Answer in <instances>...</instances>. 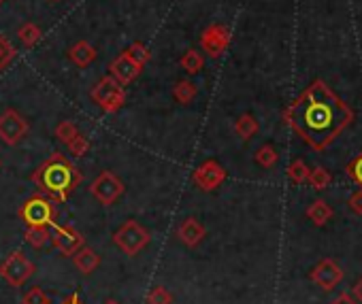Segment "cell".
I'll return each instance as SVG.
<instances>
[{
  "instance_id": "obj_1",
  "label": "cell",
  "mask_w": 362,
  "mask_h": 304,
  "mask_svg": "<svg viewBox=\"0 0 362 304\" xmlns=\"http://www.w3.org/2000/svg\"><path fill=\"white\" fill-rule=\"evenodd\" d=\"M284 122L311 149L324 151L354 122V111L318 79L284 111Z\"/></svg>"
},
{
  "instance_id": "obj_2",
  "label": "cell",
  "mask_w": 362,
  "mask_h": 304,
  "mask_svg": "<svg viewBox=\"0 0 362 304\" xmlns=\"http://www.w3.org/2000/svg\"><path fill=\"white\" fill-rule=\"evenodd\" d=\"M30 181L47 198L64 202L81 185L83 177L75 164H71L62 153H54L30 175Z\"/></svg>"
},
{
  "instance_id": "obj_3",
  "label": "cell",
  "mask_w": 362,
  "mask_h": 304,
  "mask_svg": "<svg viewBox=\"0 0 362 304\" xmlns=\"http://www.w3.org/2000/svg\"><path fill=\"white\" fill-rule=\"evenodd\" d=\"M151 241V234L145 226H141L137 219H128L124 221L116 234H113V245H116L124 255L134 257L139 255Z\"/></svg>"
},
{
  "instance_id": "obj_4",
  "label": "cell",
  "mask_w": 362,
  "mask_h": 304,
  "mask_svg": "<svg viewBox=\"0 0 362 304\" xmlns=\"http://www.w3.org/2000/svg\"><path fill=\"white\" fill-rule=\"evenodd\" d=\"M36 272V266L30 262V257L24 251H11L3 264H0V276L7 281V285L19 290L26 285V281Z\"/></svg>"
},
{
  "instance_id": "obj_5",
  "label": "cell",
  "mask_w": 362,
  "mask_h": 304,
  "mask_svg": "<svg viewBox=\"0 0 362 304\" xmlns=\"http://www.w3.org/2000/svg\"><path fill=\"white\" fill-rule=\"evenodd\" d=\"M89 96H92V100H94L105 113H118V111L124 107V102H126L124 85H120L111 75H109V77H103V79L92 87V91H89Z\"/></svg>"
},
{
  "instance_id": "obj_6",
  "label": "cell",
  "mask_w": 362,
  "mask_h": 304,
  "mask_svg": "<svg viewBox=\"0 0 362 304\" xmlns=\"http://www.w3.org/2000/svg\"><path fill=\"white\" fill-rule=\"evenodd\" d=\"M126 192L124 181L113 173V171H103L92 183H89V194H92L103 206L116 204L118 198H122Z\"/></svg>"
},
{
  "instance_id": "obj_7",
  "label": "cell",
  "mask_w": 362,
  "mask_h": 304,
  "mask_svg": "<svg viewBox=\"0 0 362 304\" xmlns=\"http://www.w3.org/2000/svg\"><path fill=\"white\" fill-rule=\"evenodd\" d=\"M19 219L26 226H52L56 224V208L50 198L32 196L19 206Z\"/></svg>"
},
{
  "instance_id": "obj_8",
  "label": "cell",
  "mask_w": 362,
  "mask_h": 304,
  "mask_svg": "<svg viewBox=\"0 0 362 304\" xmlns=\"http://www.w3.org/2000/svg\"><path fill=\"white\" fill-rule=\"evenodd\" d=\"M30 132V124L24 115H19L15 109H7L0 115V140L5 145L15 147L24 140Z\"/></svg>"
},
{
  "instance_id": "obj_9",
  "label": "cell",
  "mask_w": 362,
  "mask_h": 304,
  "mask_svg": "<svg viewBox=\"0 0 362 304\" xmlns=\"http://www.w3.org/2000/svg\"><path fill=\"white\" fill-rule=\"evenodd\" d=\"M52 230V241L54 247L64 255V257H73L75 251H79L83 247V237L81 232L75 230L73 226H58V224H52L50 226Z\"/></svg>"
},
{
  "instance_id": "obj_10",
  "label": "cell",
  "mask_w": 362,
  "mask_h": 304,
  "mask_svg": "<svg viewBox=\"0 0 362 304\" xmlns=\"http://www.w3.org/2000/svg\"><path fill=\"white\" fill-rule=\"evenodd\" d=\"M231 43V30L224 23H211V26L200 34V47L209 58H220Z\"/></svg>"
},
{
  "instance_id": "obj_11",
  "label": "cell",
  "mask_w": 362,
  "mask_h": 304,
  "mask_svg": "<svg viewBox=\"0 0 362 304\" xmlns=\"http://www.w3.org/2000/svg\"><path fill=\"white\" fill-rule=\"evenodd\" d=\"M192 181L196 183L198 190L213 192V190H217V187L226 181V171H224V166H222L220 162L207 160V162H202L200 166L194 171Z\"/></svg>"
},
{
  "instance_id": "obj_12",
  "label": "cell",
  "mask_w": 362,
  "mask_h": 304,
  "mask_svg": "<svg viewBox=\"0 0 362 304\" xmlns=\"http://www.w3.org/2000/svg\"><path fill=\"white\" fill-rule=\"evenodd\" d=\"M311 281L320 290L330 292L343 281V270L337 262H332V260H328V257H326V260H322L318 266L311 270Z\"/></svg>"
},
{
  "instance_id": "obj_13",
  "label": "cell",
  "mask_w": 362,
  "mask_h": 304,
  "mask_svg": "<svg viewBox=\"0 0 362 304\" xmlns=\"http://www.w3.org/2000/svg\"><path fill=\"white\" fill-rule=\"evenodd\" d=\"M205 237H207V230L196 217L184 219L177 228V239L184 243L188 249H196L202 241H205Z\"/></svg>"
},
{
  "instance_id": "obj_14",
  "label": "cell",
  "mask_w": 362,
  "mask_h": 304,
  "mask_svg": "<svg viewBox=\"0 0 362 304\" xmlns=\"http://www.w3.org/2000/svg\"><path fill=\"white\" fill-rule=\"evenodd\" d=\"M109 70H111V77L116 79L120 85H128L130 81H134L139 75H141V66H137L134 64L128 56H118L116 60L111 62V66H109Z\"/></svg>"
},
{
  "instance_id": "obj_15",
  "label": "cell",
  "mask_w": 362,
  "mask_h": 304,
  "mask_svg": "<svg viewBox=\"0 0 362 304\" xmlns=\"http://www.w3.org/2000/svg\"><path fill=\"white\" fill-rule=\"evenodd\" d=\"M73 264L81 274H92L98 266H100V255L92 249V247H81L79 251H75L73 255Z\"/></svg>"
},
{
  "instance_id": "obj_16",
  "label": "cell",
  "mask_w": 362,
  "mask_h": 304,
  "mask_svg": "<svg viewBox=\"0 0 362 304\" xmlns=\"http://www.w3.org/2000/svg\"><path fill=\"white\" fill-rule=\"evenodd\" d=\"M69 58L75 66L79 68H87L96 60V50L87 41H77L71 50H69Z\"/></svg>"
},
{
  "instance_id": "obj_17",
  "label": "cell",
  "mask_w": 362,
  "mask_h": 304,
  "mask_svg": "<svg viewBox=\"0 0 362 304\" xmlns=\"http://www.w3.org/2000/svg\"><path fill=\"white\" fill-rule=\"evenodd\" d=\"M24 241L32 249H43L52 241V230H50V226H26Z\"/></svg>"
},
{
  "instance_id": "obj_18",
  "label": "cell",
  "mask_w": 362,
  "mask_h": 304,
  "mask_svg": "<svg viewBox=\"0 0 362 304\" xmlns=\"http://www.w3.org/2000/svg\"><path fill=\"white\" fill-rule=\"evenodd\" d=\"M258 130H260V124H258L256 117H254V115H250V113L241 115L239 120L235 122V134H237V136H241L243 140H250L252 136H256V134H258Z\"/></svg>"
},
{
  "instance_id": "obj_19",
  "label": "cell",
  "mask_w": 362,
  "mask_h": 304,
  "mask_svg": "<svg viewBox=\"0 0 362 304\" xmlns=\"http://www.w3.org/2000/svg\"><path fill=\"white\" fill-rule=\"evenodd\" d=\"M307 217L318 226V228H322V226H326V221L332 217V208L324 202V200H315V202H311L309 204V208H307Z\"/></svg>"
},
{
  "instance_id": "obj_20",
  "label": "cell",
  "mask_w": 362,
  "mask_h": 304,
  "mask_svg": "<svg viewBox=\"0 0 362 304\" xmlns=\"http://www.w3.org/2000/svg\"><path fill=\"white\" fill-rule=\"evenodd\" d=\"M173 96H175V100H177L179 105H190V102H194V98L198 96V87H196L192 81L184 79V81H179V83L173 87Z\"/></svg>"
},
{
  "instance_id": "obj_21",
  "label": "cell",
  "mask_w": 362,
  "mask_h": 304,
  "mask_svg": "<svg viewBox=\"0 0 362 304\" xmlns=\"http://www.w3.org/2000/svg\"><path fill=\"white\" fill-rule=\"evenodd\" d=\"M202 66H205V58H202V54L196 52V50H190V52H186L184 56H181V68H184L188 75L200 73Z\"/></svg>"
},
{
  "instance_id": "obj_22",
  "label": "cell",
  "mask_w": 362,
  "mask_h": 304,
  "mask_svg": "<svg viewBox=\"0 0 362 304\" xmlns=\"http://www.w3.org/2000/svg\"><path fill=\"white\" fill-rule=\"evenodd\" d=\"M17 39L26 47H34L41 41V28L36 26V23L28 21V23H24V26L17 28Z\"/></svg>"
},
{
  "instance_id": "obj_23",
  "label": "cell",
  "mask_w": 362,
  "mask_h": 304,
  "mask_svg": "<svg viewBox=\"0 0 362 304\" xmlns=\"http://www.w3.org/2000/svg\"><path fill=\"white\" fill-rule=\"evenodd\" d=\"M124 56H128L134 64L141 66V68L151 60V54H149V50H147L143 43H132L128 50L124 52Z\"/></svg>"
},
{
  "instance_id": "obj_24",
  "label": "cell",
  "mask_w": 362,
  "mask_h": 304,
  "mask_svg": "<svg viewBox=\"0 0 362 304\" xmlns=\"http://www.w3.org/2000/svg\"><path fill=\"white\" fill-rule=\"evenodd\" d=\"M307 181H309V185L313 187L315 192H322V190H326V187L330 185V173H328L326 169L318 166V169L309 171Z\"/></svg>"
},
{
  "instance_id": "obj_25",
  "label": "cell",
  "mask_w": 362,
  "mask_h": 304,
  "mask_svg": "<svg viewBox=\"0 0 362 304\" xmlns=\"http://www.w3.org/2000/svg\"><path fill=\"white\" fill-rule=\"evenodd\" d=\"M279 160V153L273 145H262L258 151H256V162L260 164L262 169H273Z\"/></svg>"
},
{
  "instance_id": "obj_26",
  "label": "cell",
  "mask_w": 362,
  "mask_h": 304,
  "mask_svg": "<svg viewBox=\"0 0 362 304\" xmlns=\"http://www.w3.org/2000/svg\"><path fill=\"white\" fill-rule=\"evenodd\" d=\"M309 177V169L303 160H294L290 166H288V179L294 183V185H303Z\"/></svg>"
},
{
  "instance_id": "obj_27",
  "label": "cell",
  "mask_w": 362,
  "mask_h": 304,
  "mask_svg": "<svg viewBox=\"0 0 362 304\" xmlns=\"http://www.w3.org/2000/svg\"><path fill=\"white\" fill-rule=\"evenodd\" d=\"M77 134H79V130H77V126L71 120H64V122H60L56 126V138L60 140V143H64V145H69Z\"/></svg>"
},
{
  "instance_id": "obj_28",
  "label": "cell",
  "mask_w": 362,
  "mask_h": 304,
  "mask_svg": "<svg viewBox=\"0 0 362 304\" xmlns=\"http://www.w3.org/2000/svg\"><path fill=\"white\" fill-rule=\"evenodd\" d=\"M145 302L147 304H173V294L164 285H156L149 290Z\"/></svg>"
},
{
  "instance_id": "obj_29",
  "label": "cell",
  "mask_w": 362,
  "mask_h": 304,
  "mask_svg": "<svg viewBox=\"0 0 362 304\" xmlns=\"http://www.w3.org/2000/svg\"><path fill=\"white\" fill-rule=\"evenodd\" d=\"M21 304H52V298L45 294L43 287L32 285L24 296H21Z\"/></svg>"
},
{
  "instance_id": "obj_30",
  "label": "cell",
  "mask_w": 362,
  "mask_h": 304,
  "mask_svg": "<svg viewBox=\"0 0 362 304\" xmlns=\"http://www.w3.org/2000/svg\"><path fill=\"white\" fill-rule=\"evenodd\" d=\"M15 54L17 52H15V47L9 43V39L0 34V70L7 68L11 64V60L15 58Z\"/></svg>"
},
{
  "instance_id": "obj_31",
  "label": "cell",
  "mask_w": 362,
  "mask_h": 304,
  "mask_svg": "<svg viewBox=\"0 0 362 304\" xmlns=\"http://www.w3.org/2000/svg\"><path fill=\"white\" fill-rule=\"evenodd\" d=\"M69 151H71V155H75V158H81V155H85L87 151H89V140H87V136H83L81 132L71 140L69 145Z\"/></svg>"
},
{
  "instance_id": "obj_32",
  "label": "cell",
  "mask_w": 362,
  "mask_h": 304,
  "mask_svg": "<svg viewBox=\"0 0 362 304\" xmlns=\"http://www.w3.org/2000/svg\"><path fill=\"white\" fill-rule=\"evenodd\" d=\"M348 175L362 187V153H358V155L348 164Z\"/></svg>"
},
{
  "instance_id": "obj_33",
  "label": "cell",
  "mask_w": 362,
  "mask_h": 304,
  "mask_svg": "<svg viewBox=\"0 0 362 304\" xmlns=\"http://www.w3.org/2000/svg\"><path fill=\"white\" fill-rule=\"evenodd\" d=\"M348 206H350V210L352 213H356V215H362V187L360 190L348 200Z\"/></svg>"
},
{
  "instance_id": "obj_34",
  "label": "cell",
  "mask_w": 362,
  "mask_h": 304,
  "mask_svg": "<svg viewBox=\"0 0 362 304\" xmlns=\"http://www.w3.org/2000/svg\"><path fill=\"white\" fill-rule=\"evenodd\" d=\"M330 304H356V300L350 294H341V296H337Z\"/></svg>"
},
{
  "instance_id": "obj_35",
  "label": "cell",
  "mask_w": 362,
  "mask_h": 304,
  "mask_svg": "<svg viewBox=\"0 0 362 304\" xmlns=\"http://www.w3.org/2000/svg\"><path fill=\"white\" fill-rule=\"evenodd\" d=\"M62 304H83V302H81V298H79V294H73L71 298H66V300H64Z\"/></svg>"
},
{
  "instance_id": "obj_36",
  "label": "cell",
  "mask_w": 362,
  "mask_h": 304,
  "mask_svg": "<svg viewBox=\"0 0 362 304\" xmlns=\"http://www.w3.org/2000/svg\"><path fill=\"white\" fill-rule=\"evenodd\" d=\"M354 296H356V298H358V300L362 302V279H360V281H358V283L354 285Z\"/></svg>"
},
{
  "instance_id": "obj_37",
  "label": "cell",
  "mask_w": 362,
  "mask_h": 304,
  "mask_svg": "<svg viewBox=\"0 0 362 304\" xmlns=\"http://www.w3.org/2000/svg\"><path fill=\"white\" fill-rule=\"evenodd\" d=\"M103 304H122V302H118V300H113V298H109V300H105Z\"/></svg>"
},
{
  "instance_id": "obj_38",
  "label": "cell",
  "mask_w": 362,
  "mask_h": 304,
  "mask_svg": "<svg viewBox=\"0 0 362 304\" xmlns=\"http://www.w3.org/2000/svg\"><path fill=\"white\" fill-rule=\"evenodd\" d=\"M0 169H3V160H0Z\"/></svg>"
},
{
  "instance_id": "obj_39",
  "label": "cell",
  "mask_w": 362,
  "mask_h": 304,
  "mask_svg": "<svg viewBox=\"0 0 362 304\" xmlns=\"http://www.w3.org/2000/svg\"><path fill=\"white\" fill-rule=\"evenodd\" d=\"M3 3H5V0H0V5H3Z\"/></svg>"
},
{
  "instance_id": "obj_40",
  "label": "cell",
  "mask_w": 362,
  "mask_h": 304,
  "mask_svg": "<svg viewBox=\"0 0 362 304\" xmlns=\"http://www.w3.org/2000/svg\"><path fill=\"white\" fill-rule=\"evenodd\" d=\"M54 3H58V0H54Z\"/></svg>"
}]
</instances>
